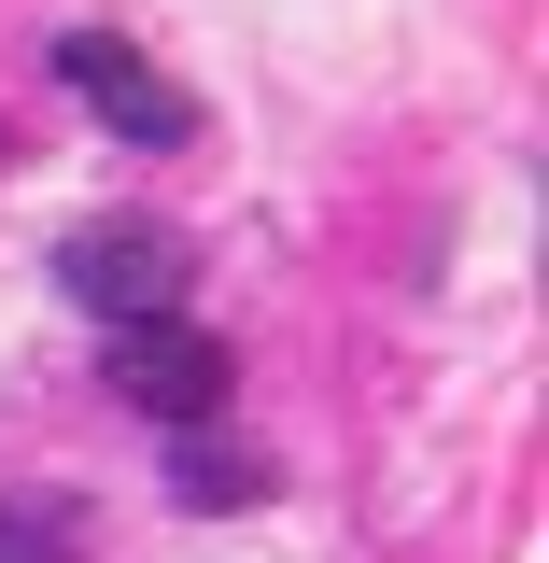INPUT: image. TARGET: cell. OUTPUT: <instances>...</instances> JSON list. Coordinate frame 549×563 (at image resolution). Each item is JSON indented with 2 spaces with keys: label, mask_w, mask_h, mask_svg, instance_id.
I'll list each match as a JSON object with an SVG mask.
<instances>
[{
  "label": "cell",
  "mask_w": 549,
  "mask_h": 563,
  "mask_svg": "<svg viewBox=\"0 0 549 563\" xmlns=\"http://www.w3.org/2000/svg\"><path fill=\"white\" fill-rule=\"evenodd\" d=\"M57 282H70V310H99V324H155V310H184L198 254H184V225H155V211H99V225L57 240Z\"/></svg>",
  "instance_id": "cell-1"
},
{
  "label": "cell",
  "mask_w": 549,
  "mask_h": 563,
  "mask_svg": "<svg viewBox=\"0 0 549 563\" xmlns=\"http://www.w3.org/2000/svg\"><path fill=\"white\" fill-rule=\"evenodd\" d=\"M57 70H70V99H85L113 141H198V99L141 57L128 29H57Z\"/></svg>",
  "instance_id": "cell-2"
},
{
  "label": "cell",
  "mask_w": 549,
  "mask_h": 563,
  "mask_svg": "<svg viewBox=\"0 0 549 563\" xmlns=\"http://www.w3.org/2000/svg\"><path fill=\"white\" fill-rule=\"evenodd\" d=\"M226 380H240V352L198 339L184 310L113 324V395H128V409H155V422H211V409H226Z\"/></svg>",
  "instance_id": "cell-3"
},
{
  "label": "cell",
  "mask_w": 549,
  "mask_h": 563,
  "mask_svg": "<svg viewBox=\"0 0 549 563\" xmlns=\"http://www.w3.org/2000/svg\"><path fill=\"white\" fill-rule=\"evenodd\" d=\"M0 563H85V507L14 493V507H0Z\"/></svg>",
  "instance_id": "cell-4"
},
{
  "label": "cell",
  "mask_w": 549,
  "mask_h": 563,
  "mask_svg": "<svg viewBox=\"0 0 549 563\" xmlns=\"http://www.w3.org/2000/svg\"><path fill=\"white\" fill-rule=\"evenodd\" d=\"M169 493H184V507H254V493H268V465H254V451H184V465H169Z\"/></svg>",
  "instance_id": "cell-5"
}]
</instances>
